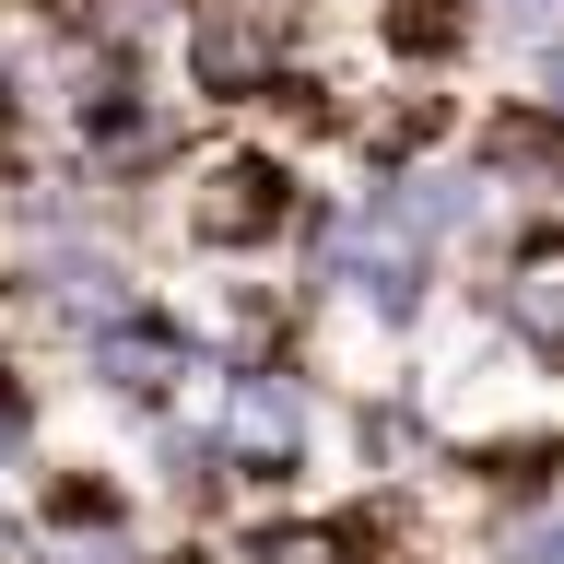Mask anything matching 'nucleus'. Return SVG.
Returning a JSON list of instances; mask_svg holds the SVG:
<instances>
[{
    "label": "nucleus",
    "instance_id": "2",
    "mask_svg": "<svg viewBox=\"0 0 564 564\" xmlns=\"http://www.w3.org/2000/svg\"><path fill=\"white\" fill-rule=\"evenodd\" d=\"M494 24L518 35V47H541V35H553V0H494Z\"/></svg>",
    "mask_w": 564,
    "mask_h": 564
},
{
    "label": "nucleus",
    "instance_id": "1",
    "mask_svg": "<svg viewBox=\"0 0 564 564\" xmlns=\"http://www.w3.org/2000/svg\"><path fill=\"white\" fill-rule=\"evenodd\" d=\"M294 224V176L282 165H212V188L188 200V236L200 247H259Z\"/></svg>",
    "mask_w": 564,
    "mask_h": 564
}]
</instances>
